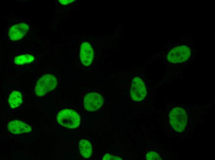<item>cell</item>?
<instances>
[{
    "label": "cell",
    "mask_w": 215,
    "mask_h": 160,
    "mask_svg": "<svg viewBox=\"0 0 215 160\" xmlns=\"http://www.w3.org/2000/svg\"><path fill=\"white\" fill-rule=\"evenodd\" d=\"M79 115L71 109H65L60 111L57 116V120L60 125L70 129L77 127L80 123Z\"/></svg>",
    "instance_id": "1"
},
{
    "label": "cell",
    "mask_w": 215,
    "mask_h": 160,
    "mask_svg": "<svg viewBox=\"0 0 215 160\" xmlns=\"http://www.w3.org/2000/svg\"><path fill=\"white\" fill-rule=\"evenodd\" d=\"M170 123L175 131L182 132L187 124V115L186 111L180 107L173 108L169 115Z\"/></svg>",
    "instance_id": "2"
},
{
    "label": "cell",
    "mask_w": 215,
    "mask_h": 160,
    "mask_svg": "<svg viewBox=\"0 0 215 160\" xmlns=\"http://www.w3.org/2000/svg\"><path fill=\"white\" fill-rule=\"evenodd\" d=\"M57 84V80L52 74H46L38 81L35 87V93L39 96H44L53 90Z\"/></svg>",
    "instance_id": "3"
},
{
    "label": "cell",
    "mask_w": 215,
    "mask_h": 160,
    "mask_svg": "<svg viewBox=\"0 0 215 160\" xmlns=\"http://www.w3.org/2000/svg\"><path fill=\"white\" fill-rule=\"evenodd\" d=\"M191 55V50L186 46H177L172 49L168 53V61L173 63L184 62L187 60Z\"/></svg>",
    "instance_id": "4"
},
{
    "label": "cell",
    "mask_w": 215,
    "mask_h": 160,
    "mask_svg": "<svg viewBox=\"0 0 215 160\" xmlns=\"http://www.w3.org/2000/svg\"><path fill=\"white\" fill-rule=\"evenodd\" d=\"M147 94L145 85L142 79L138 77L134 78L132 81L130 94L132 98L136 101L144 99Z\"/></svg>",
    "instance_id": "5"
},
{
    "label": "cell",
    "mask_w": 215,
    "mask_h": 160,
    "mask_svg": "<svg viewBox=\"0 0 215 160\" xmlns=\"http://www.w3.org/2000/svg\"><path fill=\"white\" fill-rule=\"evenodd\" d=\"M103 103V97L95 92L88 93L84 98V107L89 111H93L99 109Z\"/></svg>",
    "instance_id": "6"
},
{
    "label": "cell",
    "mask_w": 215,
    "mask_h": 160,
    "mask_svg": "<svg viewBox=\"0 0 215 160\" xmlns=\"http://www.w3.org/2000/svg\"><path fill=\"white\" fill-rule=\"evenodd\" d=\"M28 25L25 23H19L12 26L9 29L8 35L10 40H18L22 38L28 32Z\"/></svg>",
    "instance_id": "7"
},
{
    "label": "cell",
    "mask_w": 215,
    "mask_h": 160,
    "mask_svg": "<svg viewBox=\"0 0 215 160\" xmlns=\"http://www.w3.org/2000/svg\"><path fill=\"white\" fill-rule=\"evenodd\" d=\"M94 58L93 50L91 45L87 42H83L80 47V58L82 63L88 66L92 63Z\"/></svg>",
    "instance_id": "8"
},
{
    "label": "cell",
    "mask_w": 215,
    "mask_h": 160,
    "mask_svg": "<svg viewBox=\"0 0 215 160\" xmlns=\"http://www.w3.org/2000/svg\"><path fill=\"white\" fill-rule=\"evenodd\" d=\"M7 127L9 131L14 134L28 133L32 130V128L30 126L19 120H14L10 122L8 124Z\"/></svg>",
    "instance_id": "9"
},
{
    "label": "cell",
    "mask_w": 215,
    "mask_h": 160,
    "mask_svg": "<svg viewBox=\"0 0 215 160\" xmlns=\"http://www.w3.org/2000/svg\"><path fill=\"white\" fill-rule=\"evenodd\" d=\"M79 148L80 154L84 157L88 158L91 155L92 152V146L88 140H81L79 144Z\"/></svg>",
    "instance_id": "10"
},
{
    "label": "cell",
    "mask_w": 215,
    "mask_h": 160,
    "mask_svg": "<svg viewBox=\"0 0 215 160\" xmlns=\"http://www.w3.org/2000/svg\"><path fill=\"white\" fill-rule=\"evenodd\" d=\"M8 102L10 107L12 109L19 106L23 102L22 94L17 91H13L9 96Z\"/></svg>",
    "instance_id": "11"
},
{
    "label": "cell",
    "mask_w": 215,
    "mask_h": 160,
    "mask_svg": "<svg viewBox=\"0 0 215 160\" xmlns=\"http://www.w3.org/2000/svg\"><path fill=\"white\" fill-rule=\"evenodd\" d=\"M34 59V57L31 55L28 54L22 55L15 57L14 59V63L17 65H23L30 63Z\"/></svg>",
    "instance_id": "12"
},
{
    "label": "cell",
    "mask_w": 215,
    "mask_h": 160,
    "mask_svg": "<svg viewBox=\"0 0 215 160\" xmlns=\"http://www.w3.org/2000/svg\"><path fill=\"white\" fill-rule=\"evenodd\" d=\"M146 158L148 160H162L158 154L154 151H150L146 155Z\"/></svg>",
    "instance_id": "13"
},
{
    "label": "cell",
    "mask_w": 215,
    "mask_h": 160,
    "mask_svg": "<svg viewBox=\"0 0 215 160\" xmlns=\"http://www.w3.org/2000/svg\"><path fill=\"white\" fill-rule=\"evenodd\" d=\"M104 160H122L120 158L115 156L109 154H105L103 158Z\"/></svg>",
    "instance_id": "14"
},
{
    "label": "cell",
    "mask_w": 215,
    "mask_h": 160,
    "mask_svg": "<svg viewBox=\"0 0 215 160\" xmlns=\"http://www.w3.org/2000/svg\"><path fill=\"white\" fill-rule=\"evenodd\" d=\"M74 0H59L60 2L62 5H66L74 1Z\"/></svg>",
    "instance_id": "15"
}]
</instances>
